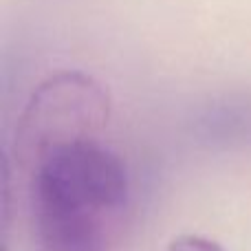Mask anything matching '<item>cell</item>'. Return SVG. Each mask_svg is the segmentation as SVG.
<instances>
[{"label":"cell","mask_w":251,"mask_h":251,"mask_svg":"<svg viewBox=\"0 0 251 251\" xmlns=\"http://www.w3.org/2000/svg\"><path fill=\"white\" fill-rule=\"evenodd\" d=\"M106 130L11 139L7 207L18 203L38 251H115L130 216V174Z\"/></svg>","instance_id":"cell-1"},{"label":"cell","mask_w":251,"mask_h":251,"mask_svg":"<svg viewBox=\"0 0 251 251\" xmlns=\"http://www.w3.org/2000/svg\"><path fill=\"white\" fill-rule=\"evenodd\" d=\"M165 251H225V249L218 243H214L212 238L196 236V234H183V236H176Z\"/></svg>","instance_id":"cell-2"}]
</instances>
